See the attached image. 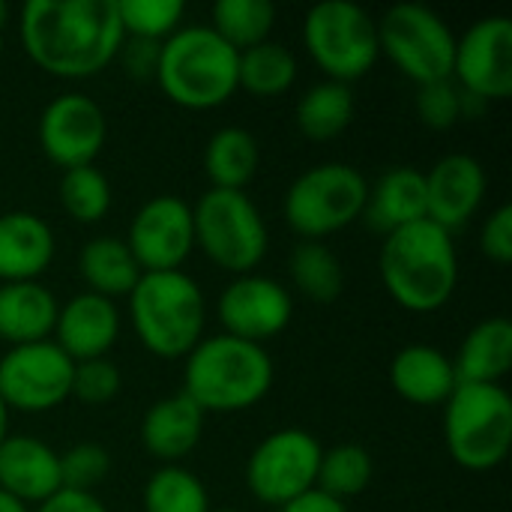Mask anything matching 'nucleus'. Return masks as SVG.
I'll use <instances>...</instances> for the list:
<instances>
[{
  "mask_svg": "<svg viewBox=\"0 0 512 512\" xmlns=\"http://www.w3.org/2000/svg\"><path fill=\"white\" fill-rule=\"evenodd\" d=\"M24 54L54 78H93L126 39L117 0H27L18 15Z\"/></svg>",
  "mask_w": 512,
  "mask_h": 512,
  "instance_id": "f257e3e1",
  "label": "nucleus"
},
{
  "mask_svg": "<svg viewBox=\"0 0 512 512\" xmlns=\"http://www.w3.org/2000/svg\"><path fill=\"white\" fill-rule=\"evenodd\" d=\"M378 273L387 294L408 312L441 309L459 285V255L453 234L420 219L384 237Z\"/></svg>",
  "mask_w": 512,
  "mask_h": 512,
  "instance_id": "f03ea898",
  "label": "nucleus"
},
{
  "mask_svg": "<svg viewBox=\"0 0 512 512\" xmlns=\"http://www.w3.org/2000/svg\"><path fill=\"white\" fill-rule=\"evenodd\" d=\"M183 384V393L204 414L249 411L273 387V360L264 345L225 333L210 336L186 354Z\"/></svg>",
  "mask_w": 512,
  "mask_h": 512,
  "instance_id": "7ed1b4c3",
  "label": "nucleus"
},
{
  "mask_svg": "<svg viewBox=\"0 0 512 512\" xmlns=\"http://www.w3.org/2000/svg\"><path fill=\"white\" fill-rule=\"evenodd\" d=\"M240 54L210 27H180L159 45V90L186 111H210L225 105L237 87Z\"/></svg>",
  "mask_w": 512,
  "mask_h": 512,
  "instance_id": "20e7f679",
  "label": "nucleus"
},
{
  "mask_svg": "<svg viewBox=\"0 0 512 512\" xmlns=\"http://www.w3.org/2000/svg\"><path fill=\"white\" fill-rule=\"evenodd\" d=\"M129 318L138 342L162 357H186L204 336L207 306L198 282L183 270L141 273L129 294Z\"/></svg>",
  "mask_w": 512,
  "mask_h": 512,
  "instance_id": "39448f33",
  "label": "nucleus"
},
{
  "mask_svg": "<svg viewBox=\"0 0 512 512\" xmlns=\"http://www.w3.org/2000/svg\"><path fill=\"white\" fill-rule=\"evenodd\" d=\"M444 438L465 471H492L512 450V399L501 384H459L444 402Z\"/></svg>",
  "mask_w": 512,
  "mask_h": 512,
  "instance_id": "423d86ee",
  "label": "nucleus"
},
{
  "mask_svg": "<svg viewBox=\"0 0 512 512\" xmlns=\"http://www.w3.org/2000/svg\"><path fill=\"white\" fill-rule=\"evenodd\" d=\"M369 201V180L348 162H321L306 168L285 192L282 216L303 240H324L357 219Z\"/></svg>",
  "mask_w": 512,
  "mask_h": 512,
  "instance_id": "0eeeda50",
  "label": "nucleus"
},
{
  "mask_svg": "<svg viewBox=\"0 0 512 512\" xmlns=\"http://www.w3.org/2000/svg\"><path fill=\"white\" fill-rule=\"evenodd\" d=\"M195 246L225 273L246 276L264 261L270 246L267 222L246 192L207 189L192 207Z\"/></svg>",
  "mask_w": 512,
  "mask_h": 512,
  "instance_id": "6e6552de",
  "label": "nucleus"
},
{
  "mask_svg": "<svg viewBox=\"0 0 512 512\" xmlns=\"http://www.w3.org/2000/svg\"><path fill=\"white\" fill-rule=\"evenodd\" d=\"M303 42L327 81L351 84L363 78L381 57L378 21L357 3L324 0L306 12Z\"/></svg>",
  "mask_w": 512,
  "mask_h": 512,
  "instance_id": "1a4fd4ad",
  "label": "nucleus"
},
{
  "mask_svg": "<svg viewBox=\"0 0 512 512\" xmlns=\"http://www.w3.org/2000/svg\"><path fill=\"white\" fill-rule=\"evenodd\" d=\"M381 54L414 84L453 78L456 36L450 24L420 3H396L378 21Z\"/></svg>",
  "mask_w": 512,
  "mask_h": 512,
  "instance_id": "9d476101",
  "label": "nucleus"
},
{
  "mask_svg": "<svg viewBox=\"0 0 512 512\" xmlns=\"http://www.w3.org/2000/svg\"><path fill=\"white\" fill-rule=\"evenodd\" d=\"M321 444L306 429H279L267 435L246 462V486L267 507H285L315 489Z\"/></svg>",
  "mask_w": 512,
  "mask_h": 512,
  "instance_id": "9b49d317",
  "label": "nucleus"
},
{
  "mask_svg": "<svg viewBox=\"0 0 512 512\" xmlns=\"http://www.w3.org/2000/svg\"><path fill=\"white\" fill-rule=\"evenodd\" d=\"M75 363L51 342L9 348L0 357V399L9 411L45 414L72 393Z\"/></svg>",
  "mask_w": 512,
  "mask_h": 512,
  "instance_id": "f8f14e48",
  "label": "nucleus"
},
{
  "mask_svg": "<svg viewBox=\"0 0 512 512\" xmlns=\"http://www.w3.org/2000/svg\"><path fill=\"white\" fill-rule=\"evenodd\" d=\"M453 81L480 102L512 96V18L486 15L456 39Z\"/></svg>",
  "mask_w": 512,
  "mask_h": 512,
  "instance_id": "ddd939ff",
  "label": "nucleus"
},
{
  "mask_svg": "<svg viewBox=\"0 0 512 512\" xmlns=\"http://www.w3.org/2000/svg\"><path fill=\"white\" fill-rule=\"evenodd\" d=\"M126 246L141 273L180 270L195 249L192 207L177 195H156L132 216Z\"/></svg>",
  "mask_w": 512,
  "mask_h": 512,
  "instance_id": "4468645a",
  "label": "nucleus"
},
{
  "mask_svg": "<svg viewBox=\"0 0 512 512\" xmlns=\"http://www.w3.org/2000/svg\"><path fill=\"white\" fill-rule=\"evenodd\" d=\"M216 312L225 327V336L264 345L291 324L294 297L282 282L270 276L246 273V276H234V282L219 294Z\"/></svg>",
  "mask_w": 512,
  "mask_h": 512,
  "instance_id": "2eb2a0df",
  "label": "nucleus"
},
{
  "mask_svg": "<svg viewBox=\"0 0 512 512\" xmlns=\"http://www.w3.org/2000/svg\"><path fill=\"white\" fill-rule=\"evenodd\" d=\"M108 138V120L99 102L81 93H63L51 99L39 117V144L48 162L57 168L93 165Z\"/></svg>",
  "mask_w": 512,
  "mask_h": 512,
  "instance_id": "dca6fc26",
  "label": "nucleus"
},
{
  "mask_svg": "<svg viewBox=\"0 0 512 512\" xmlns=\"http://www.w3.org/2000/svg\"><path fill=\"white\" fill-rule=\"evenodd\" d=\"M426 177V219L444 231L468 225L483 207L489 180L483 165L468 153L441 156Z\"/></svg>",
  "mask_w": 512,
  "mask_h": 512,
  "instance_id": "f3484780",
  "label": "nucleus"
},
{
  "mask_svg": "<svg viewBox=\"0 0 512 512\" xmlns=\"http://www.w3.org/2000/svg\"><path fill=\"white\" fill-rule=\"evenodd\" d=\"M120 336V312L114 300L81 291L60 306L54 324V345L72 360H99L105 357Z\"/></svg>",
  "mask_w": 512,
  "mask_h": 512,
  "instance_id": "a211bd4d",
  "label": "nucleus"
},
{
  "mask_svg": "<svg viewBox=\"0 0 512 512\" xmlns=\"http://www.w3.org/2000/svg\"><path fill=\"white\" fill-rule=\"evenodd\" d=\"M60 456L39 438L6 435L0 444V492L24 507L48 501L60 492Z\"/></svg>",
  "mask_w": 512,
  "mask_h": 512,
  "instance_id": "6ab92c4d",
  "label": "nucleus"
},
{
  "mask_svg": "<svg viewBox=\"0 0 512 512\" xmlns=\"http://www.w3.org/2000/svg\"><path fill=\"white\" fill-rule=\"evenodd\" d=\"M204 411L186 396L174 393L153 402L141 420V444L162 465H180L204 435Z\"/></svg>",
  "mask_w": 512,
  "mask_h": 512,
  "instance_id": "aec40b11",
  "label": "nucleus"
},
{
  "mask_svg": "<svg viewBox=\"0 0 512 512\" xmlns=\"http://www.w3.org/2000/svg\"><path fill=\"white\" fill-rule=\"evenodd\" d=\"M54 261V231L45 219L12 210L0 216V285L39 282Z\"/></svg>",
  "mask_w": 512,
  "mask_h": 512,
  "instance_id": "412c9836",
  "label": "nucleus"
},
{
  "mask_svg": "<svg viewBox=\"0 0 512 512\" xmlns=\"http://www.w3.org/2000/svg\"><path fill=\"white\" fill-rule=\"evenodd\" d=\"M390 384L393 390L411 405H444L453 390L459 387L453 357L432 345H408L390 363Z\"/></svg>",
  "mask_w": 512,
  "mask_h": 512,
  "instance_id": "4be33fe9",
  "label": "nucleus"
},
{
  "mask_svg": "<svg viewBox=\"0 0 512 512\" xmlns=\"http://www.w3.org/2000/svg\"><path fill=\"white\" fill-rule=\"evenodd\" d=\"M57 297L42 282H3L0 285V342L9 348L45 342L54 336Z\"/></svg>",
  "mask_w": 512,
  "mask_h": 512,
  "instance_id": "5701e85b",
  "label": "nucleus"
},
{
  "mask_svg": "<svg viewBox=\"0 0 512 512\" xmlns=\"http://www.w3.org/2000/svg\"><path fill=\"white\" fill-rule=\"evenodd\" d=\"M363 219L384 237L426 219V177L417 168L396 165L387 168L375 186H369V201Z\"/></svg>",
  "mask_w": 512,
  "mask_h": 512,
  "instance_id": "b1692460",
  "label": "nucleus"
},
{
  "mask_svg": "<svg viewBox=\"0 0 512 512\" xmlns=\"http://www.w3.org/2000/svg\"><path fill=\"white\" fill-rule=\"evenodd\" d=\"M459 384H501L512 369V324L507 318L480 321L453 357Z\"/></svg>",
  "mask_w": 512,
  "mask_h": 512,
  "instance_id": "393cba45",
  "label": "nucleus"
},
{
  "mask_svg": "<svg viewBox=\"0 0 512 512\" xmlns=\"http://www.w3.org/2000/svg\"><path fill=\"white\" fill-rule=\"evenodd\" d=\"M78 273L87 282L90 294L99 297H129L141 279V267L135 264L126 240L120 237H93L78 252Z\"/></svg>",
  "mask_w": 512,
  "mask_h": 512,
  "instance_id": "a878e982",
  "label": "nucleus"
},
{
  "mask_svg": "<svg viewBox=\"0 0 512 512\" xmlns=\"http://www.w3.org/2000/svg\"><path fill=\"white\" fill-rule=\"evenodd\" d=\"M261 150L252 132L240 126H222L210 135L204 147V174L210 189L243 192L258 174Z\"/></svg>",
  "mask_w": 512,
  "mask_h": 512,
  "instance_id": "bb28decb",
  "label": "nucleus"
},
{
  "mask_svg": "<svg viewBox=\"0 0 512 512\" xmlns=\"http://www.w3.org/2000/svg\"><path fill=\"white\" fill-rule=\"evenodd\" d=\"M297 129L309 141H333L354 120V93L351 84L318 81L297 102Z\"/></svg>",
  "mask_w": 512,
  "mask_h": 512,
  "instance_id": "cd10ccee",
  "label": "nucleus"
},
{
  "mask_svg": "<svg viewBox=\"0 0 512 512\" xmlns=\"http://www.w3.org/2000/svg\"><path fill=\"white\" fill-rule=\"evenodd\" d=\"M297 81V57L282 42H261L249 51H240L237 60V87L249 90L258 99L282 96Z\"/></svg>",
  "mask_w": 512,
  "mask_h": 512,
  "instance_id": "c85d7f7f",
  "label": "nucleus"
},
{
  "mask_svg": "<svg viewBox=\"0 0 512 512\" xmlns=\"http://www.w3.org/2000/svg\"><path fill=\"white\" fill-rule=\"evenodd\" d=\"M288 273L294 288L312 303H333L345 291V267L339 255L318 240H303L291 249Z\"/></svg>",
  "mask_w": 512,
  "mask_h": 512,
  "instance_id": "c756f323",
  "label": "nucleus"
},
{
  "mask_svg": "<svg viewBox=\"0 0 512 512\" xmlns=\"http://www.w3.org/2000/svg\"><path fill=\"white\" fill-rule=\"evenodd\" d=\"M276 9L270 0H219L210 9V27L240 54L270 39Z\"/></svg>",
  "mask_w": 512,
  "mask_h": 512,
  "instance_id": "7c9ffc66",
  "label": "nucleus"
},
{
  "mask_svg": "<svg viewBox=\"0 0 512 512\" xmlns=\"http://www.w3.org/2000/svg\"><path fill=\"white\" fill-rule=\"evenodd\" d=\"M372 474H375V465H372V456L366 447L336 444V447L321 453L315 489H321L324 495L345 504L348 498H357L369 489Z\"/></svg>",
  "mask_w": 512,
  "mask_h": 512,
  "instance_id": "2f4dec72",
  "label": "nucleus"
},
{
  "mask_svg": "<svg viewBox=\"0 0 512 512\" xmlns=\"http://www.w3.org/2000/svg\"><path fill=\"white\" fill-rule=\"evenodd\" d=\"M144 512H210L204 483L183 465H162L144 483Z\"/></svg>",
  "mask_w": 512,
  "mask_h": 512,
  "instance_id": "473e14b6",
  "label": "nucleus"
},
{
  "mask_svg": "<svg viewBox=\"0 0 512 512\" xmlns=\"http://www.w3.org/2000/svg\"><path fill=\"white\" fill-rule=\"evenodd\" d=\"M60 204L75 222L93 225L111 210V183L96 165L69 168L60 177Z\"/></svg>",
  "mask_w": 512,
  "mask_h": 512,
  "instance_id": "72a5a7b5",
  "label": "nucleus"
},
{
  "mask_svg": "<svg viewBox=\"0 0 512 512\" xmlns=\"http://www.w3.org/2000/svg\"><path fill=\"white\" fill-rule=\"evenodd\" d=\"M117 15H120L126 36L165 42L171 33L180 30L186 3L183 0H117Z\"/></svg>",
  "mask_w": 512,
  "mask_h": 512,
  "instance_id": "f704fd0d",
  "label": "nucleus"
},
{
  "mask_svg": "<svg viewBox=\"0 0 512 512\" xmlns=\"http://www.w3.org/2000/svg\"><path fill=\"white\" fill-rule=\"evenodd\" d=\"M111 471V456L102 444L84 441L60 453V483L72 492H93Z\"/></svg>",
  "mask_w": 512,
  "mask_h": 512,
  "instance_id": "c9c22d12",
  "label": "nucleus"
},
{
  "mask_svg": "<svg viewBox=\"0 0 512 512\" xmlns=\"http://www.w3.org/2000/svg\"><path fill=\"white\" fill-rule=\"evenodd\" d=\"M417 114L429 129L447 132L462 120V90L459 84L450 81H435L423 84L417 93Z\"/></svg>",
  "mask_w": 512,
  "mask_h": 512,
  "instance_id": "e433bc0d",
  "label": "nucleus"
},
{
  "mask_svg": "<svg viewBox=\"0 0 512 512\" xmlns=\"http://www.w3.org/2000/svg\"><path fill=\"white\" fill-rule=\"evenodd\" d=\"M120 384H123L120 369L111 360H105V357L84 360V363H75L69 396H75L84 405H105L120 393Z\"/></svg>",
  "mask_w": 512,
  "mask_h": 512,
  "instance_id": "4c0bfd02",
  "label": "nucleus"
},
{
  "mask_svg": "<svg viewBox=\"0 0 512 512\" xmlns=\"http://www.w3.org/2000/svg\"><path fill=\"white\" fill-rule=\"evenodd\" d=\"M480 249L483 255L498 264V267H507L512 261V207L510 204H501L489 213V219L483 222V231H480Z\"/></svg>",
  "mask_w": 512,
  "mask_h": 512,
  "instance_id": "58836bf2",
  "label": "nucleus"
},
{
  "mask_svg": "<svg viewBox=\"0 0 512 512\" xmlns=\"http://www.w3.org/2000/svg\"><path fill=\"white\" fill-rule=\"evenodd\" d=\"M159 45L162 42H147V39H123L117 57L123 60V69L126 75L138 78V81H147V78H156V63H159Z\"/></svg>",
  "mask_w": 512,
  "mask_h": 512,
  "instance_id": "ea45409f",
  "label": "nucleus"
},
{
  "mask_svg": "<svg viewBox=\"0 0 512 512\" xmlns=\"http://www.w3.org/2000/svg\"><path fill=\"white\" fill-rule=\"evenodd\" d=\"M36 512H108L105 504L93 495V492H72V489H60L54 492L48 501H42Z\"/></svg>",
  "mask_w": 512,
  "mask_h": 512,
  "instance_id": "a19ab883",
  "label": "nucleus"
},
{
  "mask_svg": "<svg viewBox=\"0 0 512 512\" xmlns=\"http://www.w3.org/2000/svg\"><path fill=\"white\" fill-rule=\"evenodd\" d=\"M279 512H348V507L330 495H324L321 489H309L303 495H297L294 501H288Z\"/></svg>",
  "mask_w": 512,
  "mask_h": 512,
  "instance_id": "79ce46f5",
  "label": "nucleus"
},
{
  "mask_svg": "<svg viewBox=\"0 0 512 512\" xmlns=\"http://www.w3.org/2000/svg\"><path fill=\"white\" fill-rule=\"evenodd\" d=\"M0 512H30V507H24L21 501H15L6 492H0Z\"/></svg>",
  "mask_w": 512,
  "mask_h": 512,
  "instance_id": "37998d69",
  "label": "nucleus"
},
{
  "mask_svg": "<svg viewBox=\"0 0 512 512\" xmlns=\"http://www.w3.org/2000/svg\"><path fill=\"white\" fill-rule=\"evenodd\" d=\"M6 435H9V408H6L3 399H0V444H3Z\"/></svg>",
  "mask_w": 512,
  "mask_h": 512,
  "instance_id": "c03bdc74",
  "label": "nucleus"
},
{
  "mask_svg": "<svg viewBox=\"0 0 512 512\" xmlns=\"http://www.w3.org/2000/svg\"><path fill=\"white\" fill-rule=\"evenodd\" d=\"M6 15H9V9H6V3L0 0V33H3V24H6Z\"/></svg>",
  "mask_w": 512,
  "mask_h": 512,
  "instance_id": "a18cd8bd",
  "label": "nucleus"
},
{
  "mask_svg": "<svg viewBox=\"0 0 512 512\" xmlns=\"http://www.w3.org/2000/svg\"><path fill=\"white\" fill-rule=\"evenodd\" d=\"M210 512H240V510H210Z\"/></svg>",
  "mask_w": 512,
  "mask_h": 512,
  "instance_id": "49530a36",
  "label": "nucleus"
},
{
  "mask_svg": "<svg viewBox=\"0 0 512 512\" xmlns=\"http://www.w3.org/2000/svg\"><path fill=\"white\" fill-rule=\"evenodd\" d=\"M0 51H3V33H0Z\"/></svg>",
  "mask_w": 512,
  "mask_h": 512,
  "instance_id": "de8ad7c7",
  "label": "nucleus"
}]
</instances>
